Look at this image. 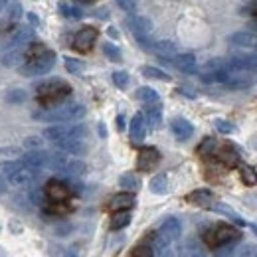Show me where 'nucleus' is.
<instances>
[{
    "label": "nucleus",
    "mask_w": 257,
    "mask_h": 257,
    "mask_svg": "<svg viewBox=\"0 0 257 257\" xmlns=\"http://www.w3.org/2000/svg\"><path fill=\"white\" fill-rule=\"evenodd\" d=\"M24 164L20 161H8V162H0V170L6 174V176H10L12 172H16L18 168H22Z\"/></svg>",
    "instance_id": "44"
},
{
    "label": "nucleus",
    "mask_w": 257,
    "mask_h": 257,
    "mask_svg": "<svg viewBox=\"0 0 257 257\" xmlns=\"http://www.w3.org/2000/svg\"><path fill=\"white\" fill-rule=\"evenodd\" d=\"M30 40H34L32 28H20L12 34L4 44H0V50H14V48H24Z\"/></svg>",
    "instance_id": "9"
},
{
    "label": "nucleus",
    "mask_w": 257,
    "mask_h": 257,
    "mask_svg": "<svg viewBox=\"0 0 257 257\" xmlns=\"http://www.w3.org/2000/svg\"><path fill=\"white\" fill-rule=\"evenodd\" d=\"M159 233L164 235L168 241L180 239V235H182V224H180V220H178V218H166V220L162 222Z\"/></svg>",
    "instance_id": "15"
},
{
    "label": "nucleus",
    "mask_w": 257,
    "mask_h": 257,
    "mask_svg": "<svg viewBox=\"0 0 257 257\" xmlns=\"http://www.w3.org/2000/svg\"><path fill=\"white\" fill-rule=\"evenodd\" d=\"M133 257H155L153 253V245L151 243H139L135 249H133Z\"/></svg>",
    "instance_id": "41"
},
{
    "label": "nucleus",
    "mask_w": 257,
    "mask_h": 257,
    "mask_svg": "<svg viewBox=\"0 0 257 257\" xmlns=\"http://www.w3.org/2000/svg\"><path fill=\"white\" fill-rule=\"evenodd\" d=\"M186 251H188V255L190 257H206L204 249H202V245H200L196 239H188V241H186Z\"/></svg>",
    "instance_id": "43"
},
{
    "label": "nucleus",
    "mask_w": 257,
    "mask_h": 257,
    "mask_svg": "<svg viewBox=\"0 0 257 257\" xmlns=\"http://www.w3.org/2000/svg\"><path fill=\"white\" fill-rule=\"evenodd\" d=\"M237 257H257V245H245Z\"/></svg>",
    "instance_id": "48"
},
{
    "label": "nucleus",
    "mask_w": 257,
    "mask_h": 257,
    "mask_svg": "<svg viewBox=\"0 0 257 257\" xmlns=\"http://www.w3.org/2000/svg\"><path fill=\"white\" fill-rule=\"evenodd\" d=\"M131 224V212L128 210H119L111 216V222H109V227L111 229H123Z\"/></svg>",
    "instance_id": "29"
},
{
    "label": "nucleus",
    "mask_w": 257,
    "mask_h": 257,
    "mask_svg": "<svg viewBox=\"0 0 257 257\" xmlns=\"http://www.w3.org/2000/svg\"><path fill=\"white\" fill-rule=\"evenodd\" d=\"M42 139L40 137H28L26 141H24V147L26 149H30V151H34V149H42Z\"/></svg>",
    "instance_id": "46"
},
{
    "label": "nucleus",
    "mask_w": 257,
    "mask_h": 257,
    "mask_svg": "<svg viewBox=\"0 0 257 257\" xmlns=\"http://www.w3.org/2000/svg\"><path fill=\"white\" fill-rule=\"evenodd\" d=\"M117 4H119L123 10H127V12L137 8V0H117Z\"/></svg>",
    "instance_id": "49"
},
{
    "label": "nucleus",
    "mask_w": 257,
    "mask_h": 257,
    "mask_svg": "<svg viewBox=\"0 0 257 257\" xmlns=\"http://www.w3.org/2000/svg\"><path fill=\"white\" fill-rule=\"evenodd\" d=\"M95 40H97L95 28H83V30H79V32L75 34V38H73V48H75L77 52H89V50L93 48Z\"/></svg>",
    "instance_id": "11"
},
{
    "label": "nucleus",
    "mask_w": 257,
    "mask_h": 257,
    "mask_svg": "<svg viewBox=\"0 0 257 257\" xmlns=\"http://www.w3.org/2000/svg\"><path fill=\"white\" fill-rule=\"evenodd\" d=\"M6 4H8V0H0V12L6 8Z\"/></svg>",
    "instance_id": "55"
},
{
    "label": "nucleus",
    "mask_w": 257,
    "mask_h": 257,
    "mask_svg": "<svg viewBox=\"0 0 257 257\" xmlns=\"http://www.w3.org/2000/svg\"><path fill=\"white\" fill-rule=\"evenodd\" d=\"M229 42L243 50H257V34L251 32H235L231 34Z\"/></svg>",
    "instance_id": "20"
},
{
    "label": "nucleus",
    "mask_w": 257,
    "mask_h": 257,
    "mask_svg": "<svg viewBox=\"0 0 257 257\" xmlns=\"http://www.w3.org/2000/svg\"><path fill=\"white\" fill-rule=\"evenodd\" d=\"M216 149H218L216 141H214V139H206V141H204V143L198 147V153H200L202 157H214Z\"/></svg>",
    "instance_id": "37"
},
{
    "label": "nucleus",
    "mask_w": 257,
    "mask_h": 257,
    "mask_svg": "<svg viewBox=\"0 0 257 257\" xmlns=\"http://www.w3.org/2000/svg\"><path fill=\"white\" fill-rule=\"evenodd\" d=\"M77 2H93V0H77Z\"/></svg>",
    "instance_id": "58"
},
{
    "label": "nucleus",
    "mask_w": 257,
    "mask_h": 257,
    "mask_svg": "<svg viewBox=\"0 0 257 257\" xmlns=\"http://www.w3.org/2000/svg\"><path fill=\"white\" fill-rule=\"evenodd\" d=\"M20 18H22V6H20V2H12L10 8H8L6 20H8V22H18Z\"/></svg>",
    "instance_id": "42"
},
{
    "label": "nucleus",
    "mask_w": 257,
    "mask_h": 257,
    "mask_svg": "<svg viewBox=\"0 0 257 257\" xmlns=\"http://www.w3.org/2000/svg\"><path fill=\"white\" fill-rule=\"evenodd\" d=\"M6 188H8V186H6V180H4L2 176H0V194L6 192Z\"/></svg>",
    "instance_id": "53"
},
{
    "label": "nucleus",
    "mask_w": 257,
    "mask_h": 257,
    "mask_svg": "<svg viewBox=\"0 0 257 257\" xmlns=\"http://www.w3.org/2000/svg\"><path fill=\"white\" fill-rule=\"evenodd\" d=\"M117 128H119V131H123V128H125V117H123V115H119V117H117Z\"/></svg>",
    "instance_id": "51"
},
{
    "label": "nucleus",
    "mask_w": 257,
    "mask_h": 257,
    "mask_svg": "<svg viewBox=\"0 0 257 257\" xmlns=\"http://www.w3.org/2000/svg\"><path fill=\"white\" fill-rule=\"evenodd\" d=\"M135 206V196L131 192H121L115 194L109 200V210L111 212H119V210H131Z\"/></svg>",
    "instance_id": "21"
},
{
    "label": "nucleus",
    "mask_w": 257,
    "mask_h": 257,
    "mask_svg": "<svg viewBox=\"0 0 257 257\" xmlns=\"http://www.w3.org/2000/svg\"><path fill=\"white\" fill-rule=\"evenodd\" d=\"M147 137V121L143 113H137L131 121V141L133 143H141Z\"/></svg>",
    "instance_id": "22"
},
{
    "label": "nucleus",
    "mask_w": 257,
    "mask_h": 257,
    "mask_svg": "<svg viewBox=\"0 0 257 257\" xmlns=\"http://www.w3.org/2000/svg\"><path fill=\"white\" fill-rule=\"evenodd\" d=\"M60 12L64 14L65 18H73V20H77V18L83 16V12H81L79 8H75V6L67 4V2H62V4H60Z\"/></svg>",
    "instance_id": "36"
},
{
    "label": "nucleus",
    "mask_w": 257,
    "mask_h": 257,
    "mask_svg": "<svg viewBox=\"0 0 257 257\" xmlns=\"http://www.w3.org/2000/svg\"><path fill=\"white\" fill-rule=\"evenodd\" d=\"M56 65V54L44 50L40 56L30 58L26 64L20 65V73L26 77H34V75H44L48 71H52V67Z\"/></svg>",
    "instance_id": "3"
},
{
    "label": "nucleus",
    "mask_w": 257,
    "mask_h": 257,
    "mask_svg": "<svg viewBox=\"0 0 257 257\" xmlns=\"http://www.w3.org/2000/svg\"><path fill=\"white\" fill-rule=\"evenodd\" d=\"M38 91V99L42 103H60L62 99L71 93V87L65 83L64 79H50V81H44L36 87Z\"/></svg>",
    "instance_id": "2"
},
{
    "label": "nucleus",
    "mask_w": 257,
    "mask_h": 257,
    "mask_svg": "<svg viewBox=\"0 0 257 257\" xmlns=\"http://www.w3.org/2000/svg\"><path fill=\"white\" fill-rule=\"evenodd\" d=\"M28 20L32 22V26H38V24H40V20H38V16H36V14H28Z\"/></svg>",
    "instance_id": "52"
},
{
    "label": "nucleus",
    "mask_w": 257,
    "mask_h": 257,
    "mask_svg": "<svg viewBox=\"0 0 257 257\" xmlns=\"http://www.w3.org/2000/svg\"><path fill=\"white\" fill-rule=\"evenodd\" d=\"M119 184L125 188V190H128V192H135V190H139V178L135 176V174H123L121 178H119Z\"/></svg>",
    "instance_id": "35"
},
{
    "label": "nucleus",
    "mask_w": 257,
    "mask_h": 257,
    "mask_svg": "<svg viewBox=\"0 0 257 257\" xmlns=\"http://www.w3.org/2000/svg\"><path fill=\"white\" fill-rule=\"evenodd\" d=\"M216 157H218V161L222 162L224 166L227 168H231V166H235L237 161H239V155H237V151H233V147H229V145H225L222 149H216V153H214Z\"/></svg>",
    "instance_id": "25"
},
{
    "label": "nucleus",
    "mask_w": 257,
    "mask_h": 257,
    "mask_svg": "<svg viewBox=\"0 0 257 257\" xmlns=\"http://www.w3.org/2000/svg\"><path fill=\"white\" fill-rule=\"evenodd\" d=\"M46 196L52 200V202H58V204H64L65 200L71 196L69 186L62 182V180H50L46 184Z\"/></svg>",
    "instance_id": "7"
},
{
    "label": "nucleus",
    "mask_w": 257,
    "mask_h": 257,
    "mask_svg": "<svg viewBox=\"0 0 257 257\" xmlns=\"http://www.w3.org/2000/svg\"><path fill=\"white\" fill-rule=\"evenodd\" d=\"M225 65H227V69L257 73V56H233V58L225 60Z\"/></svg>",
    "instance_id": "12"
},
{
    "label": "nucleus",
    "mask_w": 257,
    "mask_h": 257,
    "mask_svg": "<svg viewBox=\"0 0 257 257\" xmlns=\"http://www.w3.org/2000/svg\"><path fill=\"white\" fill-rule=\"evenodd\" d=\"M34 178H36V170L28 168V166H22V168H18L16 172H12V174L8 176L10 184H14V186H18V188L30 186L34 182Z\"/></svg>",
    "instance_id": "16"
},
{
    "label": "nucleus",
    "mask_w": 257,
    "mask_h": 257,
    "mask_svg": "<svg viewBox=\"0 0 257 257\" xmlns=\"http://www.w3.org/2000/svg\"><path fill=\"white\" fill-rule=\"evenodd\" d=\"M216 128L220 131V133H224V135H229L231 131H233V125L231 123H227V121H224V119H216Z\"/></svg>",
    "instance_id": "47"
},
{
    "label": "nucleus",
    "mask_w": 257,
    "mask_h": 257,
    "mask_svg": "<svg viewBox=\"0 0 257 257\" xmlns=\"http://www.w3.org/2000/svg\"><path fill=\"white\" fill-rule=\"evenodd\" d=\"M239 239H233V241H227V243H222L218 247H214V257H231L233 251H235V245H237Z\"/></svg>",
    "instance_id": "34"
},
{
    "label": "nucleus",
    "mask_w": 257,
    "mask_h": 257,
    "mask_svg": "<svg viewBox=\"0 0 257 257\" xmlns=\"http://www.w3.org/2000/svg\"><path fill=\"white\" fill-rule=\"evenodd\" d=\"M145 121H147V127H151V128L161 127V123H162L161 103H155V105H149V107H147V113H145Z\"/></svg>",
    "instance_id": "26"
},
{
    "label": "nucleus",
    "mask_w": 257,
    "mask_h": 257,
    "mask_svg": "<svg viewBox=\"0 0 257 257\" xmlns=\"http://www.w3.org/2000/svg\"><path fill=\"white\" fill-rule=\"evenodd\" d=\"M210 210H214V212H218V214H222V216H227L233 224L237 225H245V222H243V218L239 216V214H235L227 204H222V202H218V204H212L210 206Z\"/></svg>",
    "instance_id": "27"
},
{
    "label": "nucleus",
    "mask_w": 257,
    "mask_h": 257,
    "mask_svg": "<svg viewBox=\"0 0 257 257\" xmlns=\"http://www.w3.org/2000/svg\"><path fill=\"white\" fill-rule=\"evenodd\" d=\"M151 192L153 194L168 192V176H166V174H157V176L151 180Z\"/></svg>",
    "instance_id": "30"
},
{
    "label": "nucleus",
    "mask_w": 257,
    "mask_h": 257,
    "mask_svg": "<svg viewBox=\"0 0 257 257\" xmlns=\"http://www.w3.org/2000/svg\"><path fill=\"white\" fill-rule=\"evenodd\" d=\"M180 93H184V95H188V97H196V91H194L190 85H182V87H180Z\"/></svg>",
    "instance_id": "50"
},
{
    "label": "nucleus",
    "mask_w": 257,
    "mask_h": 257,
    "mask_svg": "<svg viewBox=\"0 0 257 257\" xmlns=\"http://www.w3.org/2000/svg\"><path fill=\"white\" fill-rule=\"evenodd\" d=\"M159 161H161L159 151H157L155 147H145V149H141V151H139L137 166H139V170L147 172V170H153V168L159 164Z\"/></svg>",
    "instance_id": "8"
},
{
    "label": "nucleus",
    "mask_w": 257,
    "mask_h": 257,
    "mask_svg": "<svg viewBox=\"0 0 257 257\" xmlns=\"http://www.w3.org/2000/svg\"><path fill=\"white\" fill-rule=\"evenodd\" d=\"M170 128H172V133H174V137H176L178 141H188V139L194 135L192 123L186 121V119H182V117L174 119V121L170 123Z\"/></svg>",
    "instance_id": "19"
},
{
    "label": "nucleus",
    "mask_w": 257,
    "mask_h": 257,
    "mask_svg": "<svg viewBox=\"0 0 257 257\" xmlns=\"http://www.w3.org/2000/svg\"><path fill=\"white\" fill-rule=\"evenodd\" d=\"M245 2H255V0H245Z\"/></svg>",
    "instance_id": "59"
},
{
    "label": "nucleus",
    "mask_w": 257,
    "mask_h": 257,
    "mask_svg": "<svg viewBox=\"0 0 257 257\" xmlns=\"http://www.w3.org/2000/svg\"><path fill=\"white\" fill-rule=\"evenodd\" d=\"M186 202L194 204V206H200V208H210L214 204V194L206 188H198L186 196Z\"/></svg>",
    "instance_id": "18"
},
{
    "label": "nucleus",
    "mask_w": 257,
    "mask_h": 257,
    "mask_svg": "<svg viewBox=\"0 0 257 257\" xmlns=\"http://www.w3.org/2000/svg\"><path fill=\"white\" fill-rule=\"evenodd\" d=\"M137 97H139L143 103H147V105H155V103L161 101L159 93H157L153 87H141V89L137 91Z\"/></svg>",
    "instance_id": "31"
},
{
    "label": "nucleus",
    "mask_w": 257,
    "mask_h": 257,
    "mask_svg": "<svg viewBox=\"0 0 257 257\" xmlns=\"http://www.w3.org/2000/svg\"><path fill=\"white\" fill-rule=\"evenodd\" d=\"M44 137L52 143H58L62 139H85L87 137V127L85 125H71V127H65V125H54V127H48L44 131Z\"/></svg>",
    "instance_id": "6"
},
{
    "label": "nucleus",
    "mask_w": 257,
    "mask_h": 257,
    "mask_svg": "<svg viewBox=\"0 0 257 257\" xmlns=\"http://www.w3.org/2000/svg\"><path fill=\"white\" fill-rule=\"evenodd\" d=\"M170 64L174 65L178 71H182V73H196V69H198V64H196V58H194L192 54H176L172 60H170Z\"/></svg>",
    "instance_id": "17"
},
{
    "label": "nucleus",
    "mask_w": 257,
    "mask_h": 257,
    "mask_svg": "<svg viewBox=\"0 0 257 257\" xmlns=\"http://www.w3.org/2000/svg\"><path fill=\"white\" fill-rule=\"evenodd\" d=\"M113 81H115V85L119 89H125L128 85V73L127 71H115L113 73Z\"/></svg>",
    "instance_id": "45"
},
{
    "label": "nucleus",
    "mask_w": 257,
    "mask_h": 257,
    "mask_svg": "<svg viewBox=\"0 0 257 257\" xmlns=\"http://www.w3.org/2000/svg\"><path fill=\"white\" fill-rule=\"evenodd\" d=\"M239 174H241V180H243L247 186L257 184V172L253 166H249V164H241V166H239Z\"/></svg>",
    "instance_id": "32"
},
{
    "label": "nucleus",
    "mask_w": 257,
    "mask_h": 257,
    "mask_svg": "<svg viewBox=\"0 0 257 257\" xmlns=\"http://www.w3.org/2000/svg\"><path fill=\"white\" fill-rule=\"evenodd\" d=\"M233 239H241V233L227 224H218L216 227H212L208 233H206V243L210 247H218L222 243L227 241H233Z\"/></svg>",
    "instance_id": "5"
},
{
    "label": "nucleus",
    "mask_w": 257,
    "mask_h": 257,
    "mask_svg": "<svg viewBox=\"0 0 257 257\" xmlns=\"http://www.w3.org/2000/svg\"><path fill=\"white\" fill-rule=\"evenodd\" d=\"M99 135H101V137H105V135H107V131H105V125H99Z\"/></svg>",
    "instance_id": "54"
},
{
    "label": "nucleus",
    "mask_w": 257,
    "mask_h": 257,
    "mask_svg": "<svg viewBox=\"0 0 257 257\" xmlns=\"http://www.w3.org/2000/svg\"><path fill=\"white\" fill-rule=\"evenodd\" d=\"M62 153L65 155H73V157H81V155H85L87 153V145L83 143V139H71V137H67V139H62V141H58V143H54Z\"/></svg>",
    "instance_id": "10"
},
{
    "label": "nucleus",
    "mask_w": 257,
    "mask_h": 257,
    "mask_svg": "<svg viewBox=\"0 0 257 257\" xmlns=\"http://www.w3.org/2000/svg\"><path fill=\"white\" fill-rule=\"evenodd\" d=\"M26 60V52L24 48H14V50H6V54L2 56V65L6 67H18L24 64Z\"/></svg>",
    "instance_id": "24"
},
{
    "label": "nucleus",
    "mask_w": 257,
    "mask_h": 257,
    "mask_svg": "<svg viewBox=\"0 0 257 257\" xmlns=\"http://www.w3.org/2000/svg\"><path fill=\"white\" fill-rule=\"evenodd\" d=\"M128 30L135 34L137 42L145 48V50H151L155 42H151V34H153V24L149 18H143V16H128L127 20Z\"/></svg>",
    "instance_id": "4"
},
{
    "label": "nucleus",
    "mask_w": 257,
    "mask_h": 257,
    "mask_svg": "<svg viewBox=\"0 0 257 257\" xmlns=\"http://www.w3.org/2000/svg\"><path fill=\"white\" fill-rule=\"evenodd\" d=\"M85 170H87L85 162L77 161V159H67L65 166L62 168V172H64V174H67V176H71V178H75V176H81V174H85Z\"/></svg>",
    "instance_id": "28"
},
{
    "label": "nucleus",
    "mask_w": 257,
    "mask_h": 257,
    "mask_svg": "<svg viewBox=\"0 0 257 257\" xmlns=\"http://www.w3.org/2000/svg\"><path fill=\"white\" fill-rule=\"evenodd\" d=\"M65 69L71 71V73H75V75H79L85 69V64L81 60H75V58H65Z\"/></svg>",
    "instance_id": "39"
},
{
    "label": "nucleus",
    "mask_w": 257,
    "mask_h": 257,
    "mask_svg": "<svg viewBox=\"0 0 257 257\" xmlns=\"http://www.w3.org/2000/svg\"><path fill=\"white\" fill-rule=\"evenodd\" d=\"M20 162L32 170H42L44 166H48V153L42 149H34V151H28Z\"/></svg>",
    "instance_id": "13"
},
{
    "label": "nucleus",
    "mask_w": 257,
    "mask_h": 257,
    "mask_svg": "<svg viewBox=\"0 0 257 257\" xmlns=\"http://www.w3.org/2000/svg\"><path fill=\"white\" fill-rule=\"evenodd\" d=\"M83 115H85V107L81 103H64L44 111H36L34 119L48 121V123H67V121H77Z\"/></svg>",
    "instance_id": "1"
},
{
    "label": "nucleus",
    "mask_w": 257,
    "mask_h": 257,
    "mask_svg": "<svg viewBox=\"0 0 257 257\" xmlns=\"http://www.w3.org/2000/svg\"><path fill=\"white\" fill-rule=\"evenodd\" d=\"M103 54H105L111 62H121V50H119L117 46L109 44V42H105V44H103Z\"/></svg>",
    "instance_id": "38"
},
{
    "label": "nucleus",
    "mask_w": 257,
    "mask_h": 257,
    "mask_svg": "<svg viewBox=\"0 0 257 257\" xmlns=\"http://www.w3.org/2000/svg\"><path fill=\"white\" fill-rule=\"evenodd\" d=\"M151 50H153L157 56H161L162 60H172V58L178 54L176 44L170 42V40H159V42H155Z\"/></svg>",
    "instance_id": "23"
},
{
    "label": "nucleus",
    "mask_w": 257,
    "mask_h": 257,
    "mask_svg": "<svg viewBox=\"0 0 257 257\" xmlns=\"http://www.w3.org/2000/svg\"><path fill=\"white\" fill-rule=\"evenodd\" d=\"M6 101L12 103V105L24 103V101H26V91H24V89H12V91L6 93Z\"/></svg>",
    "instance_id": "40"
},
{
    "label": "nucleus",
    "mask_w": 257,
    "mask_h": 257,
    "mask_svg": "<svg viewBox=\"0 0 257 257\" xmlns=\"http://www.w3.org/2000/svg\"><path fill=\"white\" fill-rule=\"evenodd\" d=\"M251 231H253V233L257 235V224H251Z\"/></svg>",
    "instance_id": "57"
},
{
    "label": "nucleus",
    "mask_w": 257,
    "mask_h": 257,
    "mask_svg": "<svg viewBox=\"0 0 257 257\" xmlns=\"http://www.w3.org/2000/svg\"><path fill=\"white\" fill-rule=\"evenodd\" d=\"M151 245H153V253L155 257H174L172 249V241H168L161 233H153L151 237Z\"/></svg>",
    "instance_id": "14"
},
{
    "label": "nucleus",
    "mask_w": 257,
    "mask_h": 257,
    "mask_svg": "<svg viewBox=\"0 0 257 257\" xmlns=\"http://www.w3.org/2000/svg\"><path fill=\"white\" fill-rule=\"evenodd\" d=\"M143 75L145 77H151V79H161V81H168L170 75L166 71H162L159 67H153V65H145L143 67Z\"/></svg>",
    "instance_id": "33"
},
{
    "label": "nucleus",
    "mask_w": 257,
    "mask_h": 257,
    "mask_svg": "<svg viewBox=\"0 0 257 257\" xmlns=\"http://www.w3.org/2000/svg\"><path fill=\"white\" fill-rule=\"evenodd\" d=\"M67 257H77V253H75V251H71V249H69V251H67Z\"/></svg>",
    "instance_id": "56"
}]
</instances>
